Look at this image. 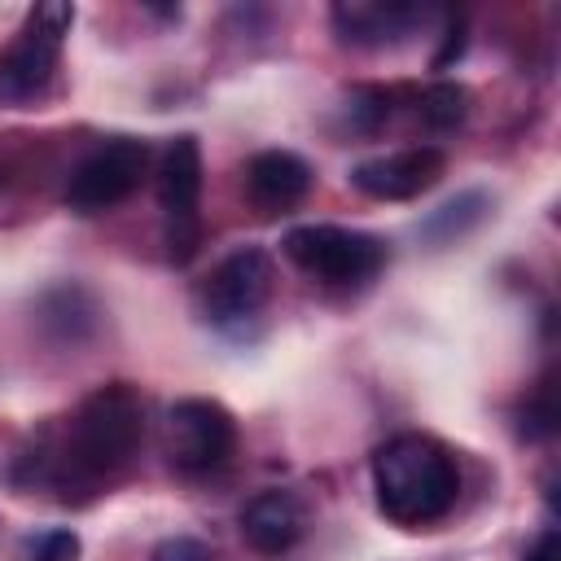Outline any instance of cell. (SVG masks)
Here are the masks:
<instances>
[{
    "label": "cell",
    "mask_w": 561,
    "mask_h": 561,
    "mask_svg": "<svg viewBox=\"0 0 561 561\" xmlns=\"http://www.w3.org/2000/svg\"><path fill=\"white\" fill-rule=\"evenodd\" d=\"M237 522H241V539H245L254 552H263V557L289 552V548L302 539V526H307L298 495H294V491H280V486L250 495V500L241 504V517H237Z\"/></svg>",
    "instance_id": "cell-11"
},
{
    "label": "cell",
    "mask_w": 561,
    "mask_h": 561,
    "mask_svg": "<svg viewBox=\"0 0 561 561\" xmlns=\"http://www.w3.org/2000/svg\"><path fill=\"white\" fill-rule=\"evenodd\" d=\"M272 285H276L272 254L263 245H241L210 267V276L197 289V302L215 324H241L263 311V302L272 298Z\"/></svg>",
    "instance_id": "cell-8"
},
{
    "label": "cell",
    "mask_w": 561,
    "mask_h": 561,
    "mask_svg": "<svg viewBox=\"0 0 561 561\" xmlns=\"http://www.w3.org/2000/svg\"><path fill=\"white\" fill-rule=\"evenodd\" d=\"M237 451V421L219 399H175L162 421V456L180 473H210Z\"/></svg>",
    "instance_id": "cell-6"
},
{
    "label": "cell",
    "mask_w": 561,
    "mask_h": 561,
    "mask_svg": "<svg viewBox=\"0 0 561 561\" xmlns=\"http://www.w3.org/2000/svg\"><path fill=\"white\" fill-rule=\"evenodd\" d=\"M70 26H75V4H35L26 13L22 31L0 53V105L26 110L53 92Z\"/></svg>",
    "instance_id": "cell-3"
},
{
    "label": "cell",
    "mask_w": 561,
    "mask_h": 561,
    "mask_svg": "<svg viewBox=\"0 0 561 561\" xmlns=\"http://www.w3.org/2000/svg\"><path fill=\"white\" fill-rule=\"evenodd\" d=\"M522 561H561V539H557V530L548 526L543 535H535V543L522 552Z\"/></svg>",
    "instance_id": "cell-19"
},
{
    "label": "cell",
    "mask_w": 561,
    "mask_h": 561,
    "mask_svg": "<svg viewBox=\"0 0 561 561\" xmlns=\"http://www.w3.org/2000/svg\"><path fill=\"white\" fill-rule=\"evenodd\" d=\"M469 88L465 83H456V79H438V83H430L421 96H416V114H421V123L425 127H434V131H451V127H460L465 118H469Z\"/></svg>",
    "instance_id": "cell-14"
},
{
    "label": "cell",
    "mask_w": 561,
    "mask_h": 561,
    "mask_svg": "<svg viewBox=\"0 0 561 561\" xmlns=\"http://www.w3.org/2000/svg\"><path fill=\"white\" fill-rule=\"evenodd\" d=\"M311 162L294 149H263L245 162V197L259 215H285L311 193Z\"/></svg>",
    "instance_id": "cell-10"
},
{
    "label": "cell",
    "mask_w": 561,
    "mask_h": 561,
    "mask_svg": "<svg viewBox=\"0 0 561 561\" xmlns=\"http://www.w3.org/2000/svg\"><path fill=\"white\" fill-rule=\"evenodd\" d=\"M145 438V399L131 381L96 386L61 425H48L35 443V478L70 500V486L92 491L123 473Z\"/></svg>",
    "instance_id": "cell-1"
},
{
    "label": "cell",
    "mask_w": 561,
    "mask_h": 561,
    "mask_svg": "<svg viewBox=\"0 0 561 561\" xmlns=\"http://www.w3.org/2000/svg\"><path fill=\"white\" fill-rule=\"evenodd\" d=\"M83 557V543L75 530L57 526V530H44L26 543V561H79Z\"/></svg>",
    "instance_id": "cell-16"
},
{
    "label": "cell",
    "mask_w": 561,
    "mask_h": 561,
    "mask_svg": "<svg viewBox=\"0 0 561 561\" xmlns=\"http://www.w3.org/2000/svg\"><path fill=\"white\" fill-rule=\"evenodd\" d=\"M486 210H491V197L478 193V188H469V193L443 202L438 210H430V219L421 224V232H425L430 241H438V245H451V241H460L465 232H473V228L486 219Z\"/></svg>",
    "instance_id": "cell-13"
},
{
    "label": "cell",
    "mask_w": 561,
    "mask_h": 561,
    "mask_svg": "<svg viewBox=\"0 0 561 561\" xmlns=\"http://www.w3.org/2000/svg\"><path fill=\"white\" fill-rule=\"evenodd\" d=\"M149 561H215V548L197 535H167L162 543H153Z\"/></svg>",
    "instance_id": "cell-17"
},
{
    "label": "cell",
    "mask_w": 561,
    "mask_h": 561,
    "mask_svg": "<svg viewBox=\"0 0 561 561\" xmlns=\"http://www.w3.org/2000/svg\"><path fill=\"white\" fill-rule=\"evenodd\" d=\"M412 22H416V9H408V4H373V0L333 4L337 39H342V44H355V48H386V44H399Z\"/></svg>",
    "instance_id": "cell-12"
},
{
    "label": "cell",
    "mask_w": 561,
    "mask_h": 561,
    "mask_svg": "<svg viewBox=\"0 0 561 561\" xmlns=\"http://www.w3.org/2000/svg\"><path fill=\"white\" fill-rule=\"evenodd\" d=\"M373 491H377V508L394 526L421 530L443 522L456 508L460 469L447 443H438L434 434L408 430L386 438L373 451Z\"/></svg>",
    "instance_id": "cell-2"
},
{
    "label": "cell",
    "mask_w": 561,
    "mask_h": 561,
    "mask_svg": "<svg viewBox=\"0 0 561 561\" xmlns=\"http://www.w3.org/2000/svg\"><path fill=\"white\" fill-rule=\"evenodd\" d=\"M351 118H359L364 127H377L390 118V92L386 88H355L351 92Z\"/></svg>",
    "instance_id": "cell-18"
},
{
    "label": "cell",
    "mask_w": 561,
    "mask_h": 561,
    "mask_svg": "<svg viewBox=\"0 0 561 561\" xmlns=\"http://www.w3.org/2000/svg\"><path fill=\"white\" fill-rule=\"evenodd\" d=\"M158 206L167 215V254L171 263H188L202 241V145L197 136H175L158 162Z\"/></svg>",
    "instance_id": "cell-7"
},
{
    "label": "cell",
    "mask_w": 561,
    "mask_h": 561,
    "mask_svg": "<svg viewBox=\"0 0 561 561\" xmlns=\"http://www.w3.org/2000/svg\"><path fill=\"white\" fill-rule=\"evenodd\" d=\"M447 171L443 149L434 145H408L394 153H377L351 167V188L373 202H412L430 193Z\"/></svg>",
    "instance_id": "cell-9"
},
{
    "label": "cell",
    "mask_w": 561,
    "mask_h": 561,
    "mask_svg": "<svg viewBox=\"0 0 561 561\" xmlns=\"http://www.w3.org/2000/svg\"><path fill=\"white\" fill-rule=\"evenodd\" d=\"M280 250L307 276L324 285H342V289L368 285L390 263V245L381 237L342 228V224H298L280 237Z\"/></svg>",
    "instance_id": "cell-4"
},
{
    "label": "cell",
    "mask_w": 561,
    "mask_h": 561,
    "mask_svg": "<svg viewBox=\"0 0 561 561\" xmlns=\"http://www.w3.org/2000/svg\"><path fill=\"white\" fill-rule=\"evenodd\" d=\"M557 430V399H552V381H539V390L522 403V434L526 438H548Z\"/></svg>",
    "instance_id": "cell-15"
},
{
    "label": "cell",
    "mask_w": 561,
    "mask_h": 561,
    "mask_svg": "<svg viewBox=\"0 0 561 561\" xmlns=\"http://www.w3.org/2000/svg\"><path fill=\"white\" fill-rule=\"evenodd\" d=\"M145 171H149V145L136 136H110L70 171L61 197L75 215H105L140 188Z\"/></svg>",
    "instance_id": "cell-5"
}]
</instances>
